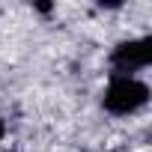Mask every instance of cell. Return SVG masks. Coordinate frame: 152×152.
<instances>
[{"label": "cell", "instance_id": "obj_1", "mask_svg": "<svg viewBox=\"0 0 152 152\" xmlns=\"http://www.w3.org/2000/svg\"><path fill=\"white\" fill-rule=\"evenodd\" d=\"M149 87L134 81V78H113L107 93H104V107L110 113H131L140 104H146Z\"/></svg>", "mask_w": 152, "mask_h": 152}, {"label": "cell", "instance_id": "obj_3", "mask_svg": "<svg viewBox=\"0 0 152 152\" xmlns=\"http://www.w3.org/2000/svg\"><path fill=\"white\" fill-rule=\"evenodd\" d=\"M3 131H6V128H3V122H0V140H3Z\"/></svg>", "mask_w": 152, "mask_h": 152}, {"label": "cell", "instance_id": "obj_2", "mask_svg": "<svg viewBox=\"0 0 152 152\" xmlns=\"http://www.w3.org/2000/svg\"><path fill=\"white\" fill-rule=\"evenodd\" d=\"M149 60H152V42H149V39L122 42V45L110 54V63H113V69H119V72L143 69V66H149Z\"/></svg>", "mask_w": 152, "mask_h": 152}]
</instances>
